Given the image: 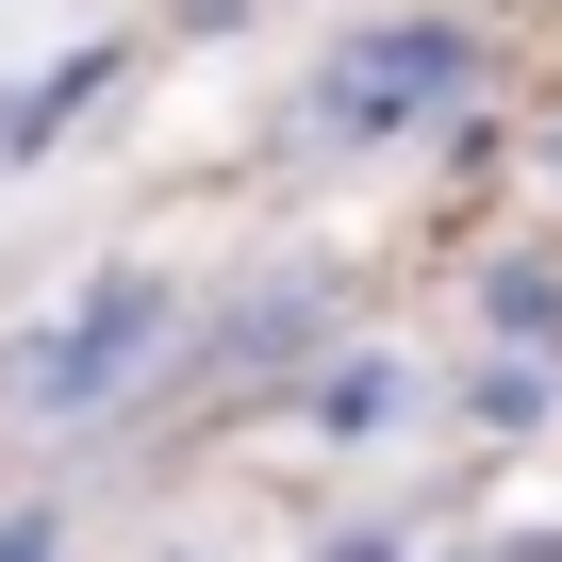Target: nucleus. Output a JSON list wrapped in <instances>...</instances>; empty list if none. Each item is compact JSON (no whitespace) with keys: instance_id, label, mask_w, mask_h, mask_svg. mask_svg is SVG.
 <instances>
[{"instance_id":"2","label":"nucleus","mask_w":562,"mask_h":562,"mask_svg":"<svg viewBox=\"0 0 562 562\" xmlns=\"http://www.w3.org/2000/svg\"><path fill=\"white\" fill-rule=\"evenodd\" d=\"M133 331H166V281H100V315H67V348L34 364V397L67 414V397H116V348Z\"/></svg>"},{"instance_id":"1","label":"nucleus","mask_w":562,"mask_h":562,"mask_svg":"<svg viewBox=\"0 0 562 562\" xmlns=\"http://www.w3.org/2000/svg\"><path fill=\"white\" fill-rule=\"evenodd\" d=\"M430 83H463V34L447 18H397V34L331 50V133H397V116H430Z\"/></svg>"}]
</instances>
